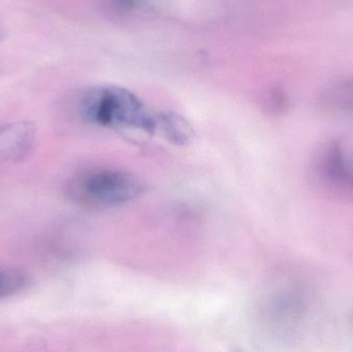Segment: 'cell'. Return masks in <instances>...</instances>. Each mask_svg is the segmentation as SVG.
I'll return each mask as SVG.
<instances>
[{"mask_svg": "<svg viewBox=\"0 0 353 352\" xmlns=\"http://www.w3.org/2000/svg\"><path fill=\"white\" fill-rule=\"evenodd\" d=\"M37 141L34 124L26 120L0 125V163H17L32 152Z\"/></svg>", "mask_w": 353, "mask_h": 352, "instance_id": "5b68a950", "label": "cell"}, {"mask_svg": "<svg viewBox=\"0 0 353 352\" xmlns=\"http://www.w3.org/2000/svg\"><path fill=\"white\" fill-rule=\"evenodd\" d=\"M313 185L332 198L353 204V158L339 140L323 143L310 163Z\"/></svg>", "mask_w": 353, "mask_h": 352, "instance_id": "3957f363", "label": "cell"}, {"mask_svg": "<svg viewBox=\"0 0 353 352\" xmlns=\"http://www.w3.org/2000/svg\"><path fill=\"white\" fill-rule=\"evenodd\" d=\"M4 37H6V29H4V27L0 24V41H1Z\"/></svg>", "mask_w": 353, "mask_h": 352, "instance_id": "8fae6325", "label": "cell"}, {"mask_svg": "<svg viewBox=\"0 0 353 352\" xmlns=\"http://www.w3.org/2000/svg\"><path fill=\"white\" fill-rule=\"evenodd\" d=\"M342 97L348 112L353 116V74L345 76L342 85Z\"/></svg>", "mask_w": 353, "mask_h": 352, "instance_id": "30bf717a", "label": "cell"}, {"mask_svg": "<svg viewBox=\"0 0 353 352\" xmlns=\"http://www.w3.org/2000/svg\"><path fill=\"white\" fill-rule=\"evenodd\" d=\"M85 120L109 128H130L154 134V115L134 93L117 86H101L89 90L81 101Z\"/></svg>", "mask_w": 353, "mask_h": 352, "instance_id": "7a4b0ae2", "label": "cell"}, {"mask_svg": "<svg viewBox=\"0 0 353 352\" xmlns=\"http://www.w3.org/2000/svg\"><path fill=\"white\" fill-rule=\"evenodd\" d=\"M105 8L120 16L134 14L153 8L159 0H103Z\"/></svg>", "mask_w": 353, "mask_h": 352, "instance_id": "ba28073f", "label": "cell"}, {"mask_svg": "<svg viewBox=\"0 0 353 352\" xmlns=\"http://www.w3.org/2000/svg\"><path fill=\"white\" fill-rule=\"evenodd\" d=\"M157 130L172 144L185 146L194 136L192 126L182 116L176 113H161L157 115Z\"/></svg>", "mask_w": 353, "mask_h": 352, "instance_id": "8992f818", "label": "cell"}, {"mask_svg": "<svg viewBox=\"0 0 353 352\" xmlns=\"http://www.w3.org/2000/svg\"><path fill=\"white\" fill-rule=\"evenodd\" d=\"M288 107H290V99L285 91L279 88L274 89L268 97V110L271 113L279 115L288 111Z\"/></svg>", "mask_w": 353, "mask_h": 352, "instance_id": "9c48e42d", "label": "cell"}, {"mask_svg": "<svg viewBox=\"0 0 353 352\" xmlns=\"http://www.w3.org/2000/svg\"><path fill=\"white\" fill-rule=\"evenodd\" d=\"M28 283V277L21 271L0 268V300L18 295Z\"/></svg>", "mask_w": 353, "mask_h": 352, "instance_id": "52a82bcc", "label": "cell"}, {"mask_svg": "<svg viewBox=\"0 0 353 352\" xmlns=\"http://www.w3.org/2000/svg\"><path fill=\"white\" fill-rule=\"evenodd\" d=\"M145 190L144 181L136 174L105 167L85 169L66 184V194L74 204L95 210L130 204Z\"/></svg>", "mask_w": 353, "mask_h": 352, "instance_id": "6da1fadb", "label": "cell"}, {"mask_svg": "<svg viewBox=\"0 0 353 352\" xmlns=\"http://www.w3.org/2000/svg\"><path fill=\"white\" fill-rule=\"evenodd\" d=\"M308 291L299 282H286L273 289L263 304V320L277 336H294L308 316Z\"/></svg>", "mask_w": 353, "mask_h": 352, "instance_id": "277c9868", "label": "cell"}]
</instances>
